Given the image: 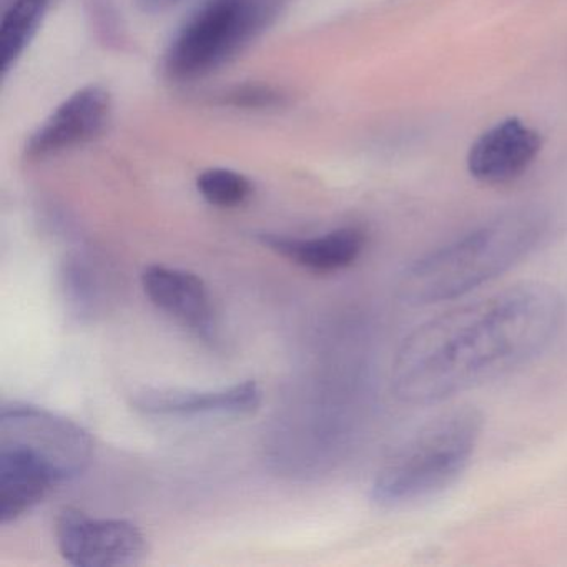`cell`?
<instances>
[{
    "label": "cell",
    "instance_id": "cell-1",
    "mask_svg": "<svg viewBox=\"0 0 567 567\" xmlns=\"http://www.w3.org/2000/svg\"><path fill=\"white\" fill-rule=\"evenodd\" d=\"M563 320V297L543 281L454 308L404 338L391 390L410 406L443 403L533 361L553 343Z\"/></svg>",
    "mask_w": 567,
    "mask_h": 567
},
{
    "label": "cell",
    "instance_id": "cell-2",
    "mask_svg": "<svg viewBox=\"0 0 567 567\" xmlns=\"http://www.w3.org/2000/svg\"><path fill=\"white\" fill-rule=\"evenodd\" d=\"M546 230L543 212L523 208L499 215L414 260L401 275L398 295L410 307L463 297L519 264Z\"/></svg>",
    "mask_w": 567,
    "mask_h": 567
},
{
    "label": "cell",
    "instance_id": "cell-3",
    "mask_svg": "<svg viewBox=\"0 0 567 567\" xmlns=\"http://www.w3.org/2000/svg\"><path fill=\"white\" fill-rule=\"evenodd\" d=\"M483 427V413L474 406L437 414L380 467L371 499L381 507H400L436 496L470 466Z\"/></svg>",
    "mask_w": 567,
    "mask_h": 567
},
{
    "label": "cell",
    "instance_id": "cell-4",
    "mask_svg": "<svg viewBox=\"0 0 567 567\" xmlns=\"http://www.w3.org/2000/svg\"><path fill=\"white\" fill-rule=\"evenodd\" d=\"M274 9V0H205L172 39L165 71L177 81L210 74L264 31Z\"/></svg>",
    "mask_w": 567,
    "mask_h": 567
},
{
    "label": "cell",
    "instance_id": "cell-5",
    "mask_svg": "<svg viewBox=\"0 0 567 567\" xmlns=\"http://www.w3.org/2000/svg\"><path fill=\"white\" fill-rule=\"evenodd\" d=\"M0 446L31 454L55 474L59 483L84 474L94 453V441L81 424L25 403L2 406Z\"/></svg>",
    "mask_w": 567,
    "mask_h": 567
},
{
    "label": "cell",
    "instance_id": "cell-6",
    "mask_svg": "<svg viewBox=\"0 0 567 567\" xmlns=\"http://www.w3.org/2000/svg\"><path fill=\"white\" fill-rule=\"evenodd\" d=\"M59 553L72 566H135L147 554L144 534L131 520L94 519L64 507L55 520Z\"/></svg>",
    "mask_w": 567,
    "mask_h": 567
},
{
    "label": "cell",
    "instance_id": "cell-7",
    "mask_svg": "<svg viewBox=\"0 0 567 567\" xmlns=\"http://www.w3.org/2000/svg\"><path fill=\"white\" fill-rule=\"evenodd\" d=\"M112 99L102 85H87L65 99L25 144L32 161L52 157L94 141L111 117Z\"/></svg>",
    "mask_w": 567,
    "mask_h": 567
},
{
    "label": "cell",
    "instance_id": "cell-8",
    "mask_svg": "<svg viewBox=\"0 0 567 567\" xmlns=\"http://www.w3.org/2000/svg\"><path fill=\"white\" fill-rule=\"evenodd\" d=\"M540 145L539 132L519 118H506L471 145L467 171L481 184H509L533 165Z\"/></svg>",
    "mask_w": 567,
    "mask_h": 567
},
{
    "label": "cell",
    "instance_id": "cell-9",
    "mask_svg": "<svg viewBox=\"0 0 567 567\" xmlns=\"http://www.w3.org/2000/svg\"><path fill=\"white\" fill-rule=\"evenodd\" d=\"M260 386L244 381L221 390L145 388L132 398V406L151 416H247L261 404Z\"/></svg>",
    "mask_w": 567,
    "mask_h": 567
},
{
    "label": "cell",
    "instance_id": "cell-10",
    "mask_svg": "<svg viewBox=\"0 0 567 567\" xmlns=\"http://www.w3.org/2000/svg\"><path fill=\"white\" fill-rule=\"evenodd\" d=\"M142 287L152 303L202 338L214 333V308L207 285L198 275L181 268L151 265L142 274Z\"/></svg>",
    "mask_w": 567,
    "mask_h": 567
},
{
    "label": "cell",
    "instance_id": "cell-11",
    "mask_svg": "<svg viewBox=\"0 0 567 567\" xmlns=\"http://www.w3.org/2000/svg\"><path fill=\"white\" fill-rule=\"evenodd\" d=\"M260 241L291 264L317 274H334L351 267L367 247V235L358 227H343L321 237L297 238L264 234Z\"/></svg>",
    "mask_w": 567,
    "mask_h": 567
},
{
    "label": "cell",
    "instance_id": "cell-12",
    "mask_svg": "<svg viewBox=\"0 0 567 567\" xmlns=\"http://www.w3.org/2000/svg\"><path fill=\"white\" fill-rule=\"evenodd\" d=\"M58 484L55 474L31 454L0 446V523L24 516Z\"/></svg>",
    "mask_w": 567,
    "mask_h": 567
},
{
    "label": "cell",
    "instance_id": "cell-13",
    "mask_svg": "<svg viewBox=\"0 0 567 567\" xmlns=\"http://www.w3.org/2000/svg\"><path fill=\"white\" fill-rule=\"evenodd\" d=\"M49 0H14L0 25V72L8 74L38 34Z\"/></svg>",
    "mask_w": 567,
    "mask_h": 567
},
{
    "label": "cell",
    "instance_id": "cell-14",
    "mask_svg": "<svg viewBox=\"0 0 567 567\" xmlns=\"http://www.w3.org/2000/svg\"><path fill=\"white\" fill-rule=\"evenodd\" d=\"M197 190L214 207L235 208L250 198L254 187L245 175L230 168H208L198 175Z\"/></svg>",
    "mask_w": 567,
    "mask_h": 567
},
{
    "label": "cell",
    "instance_id": "cell-15",
    "mask_svg": "<svg viewBox=\"0 0 567 567\" xmlns=\"http://www.w3.org/2000/svg\"><path fill=\"white\" fill-rule=\"evenodd\" d=\"M285 102V95L268 85H241L224 95V104L245 109L277 107Z\"/></svg>",
    "mask_w": 567,
    "mask_h": 567
},
{
    "label": "cell",
    "instance_id": "cell-16",
    "mask_svg": "<svg viewBox=\"0 0 567 567\" xmlns=\"http://www.w3.org/2000/svg\"><path fill=\"white\" fill-rule=\"evenodd\" d=\"M181 2L182 0H135L137 8L145 14H158V12L167 11Z\"/></svg>",
    "mask_w": 567,
    "mask_h": 567
}]
</instances>
